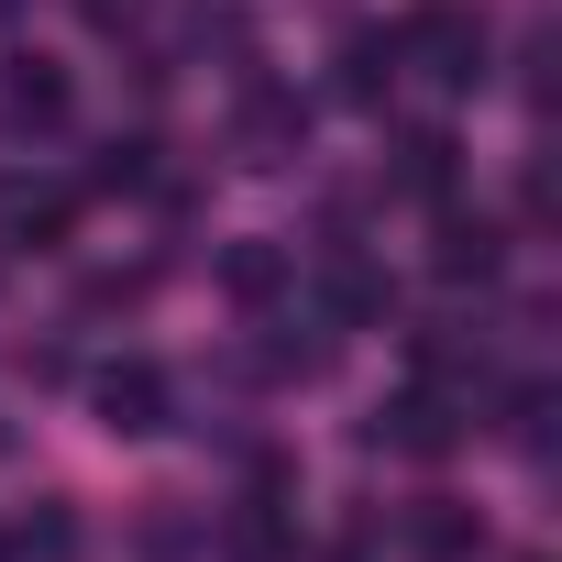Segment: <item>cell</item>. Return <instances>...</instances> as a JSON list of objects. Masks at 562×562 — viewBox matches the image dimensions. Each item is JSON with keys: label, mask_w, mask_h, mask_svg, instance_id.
Instances as JSON below:
<instances>
[{"label": "cell", "mask_w": 562, "mask_h": 562, "mask_svg": "<svg viewBox=\"0 0 562 562\" xmlns=\"http://www.w3.org/2000/svg\"><path fill=\"white\" fill-rule=\"evenodd\" d=\"M364 441H375V452H408V463H441V452L463 441V408L419 375L408 397H386V408H375V430H364Z\"/></svg>", "instance_id": "6da1fadb"}, {"label": "cell", "mask_w": 562, "mask_h": 562, "mask_svg": "<svg viewBox=\"0 0 562 562\" xmlns=\"http://www.w3.org/2000/svg\"><path fill=\"white\" fill-rule=\"evenodd\" d=\"M397 56H419V67H430L441 89H474V78H485V23H463L452 0H430V12H408Z\"/></svg>", "instance_id": "7a4b0ae2"}, {"label": "cell", "mask_w": 562, "mask_h": 562, "mask_svg": "<svg viewBox=\"0 0 562 562\" xmlns=\"http://www.w3.org/2000/svg\"><path fill=\"white\" fill-rule=\"evenodd\" d=\"M89 408H100L111 441H144V430H166V375L155 364H100L89 375Z\"/></svg>", "instance_id": "3957f363"}, {"label": "cell", "mask_w": 562, "mask_h": 562, "mask_svg": "<svg viewBox=\"0 0 562 562\" xmlns=\"http://www.w3.org/2000/svg\"><path fill=\"white\" fill-rule=\"evenodd\" d=\"M299 144H310V100H299V89H254V100H243V155H254V166H288Z\"/></svg>", "instance_id": "277c9868"}, {"label": "cell", "mask_w": 562, "mask_h": 562, "mask_svg": "<svg viewBox=\"0 0 562 562\" xmlns=\"http://www.w3.org/2000/svg\"><path fill=\"white\" fill-rule=\"evenodd\" d=\"M452 166H463V144H452L441 122H419V133H397L386 188H397V199H452Z\"/></svg>", "instance_id": "5b68a950"}, {"label": "cell", "mask_w": 562, "mask_h": 562, "mask_svg": "<svg viewBox=\"0 0 562 562\" xmlns=\"http://www.w3.org/2000/svg\"><path fill=\"white\" fill-rule=\"evenodd\" d=\"M430 265L452 276V288H463V276H474V288H485V276L507 265V232H496L485 210H474V221H463V210H441V243H430Z\"/></svg>", "instance_id": "8992f818"}, {"label": "cell", "mask_w": 562, "mask_h": 562, "mask_svg": "<svg viewBox=\"0 0 562 562\" xmlns=\"http://www.w3.org/2000/svg\"><path fill=\"white\" fill-rule=\"evenodd\" d=\"M0 111H12L23 133H56V122H67V67H45V56H23L12 78H0Z\"/></svg>", "instance_id": "52a82bcc"}, {"label": "cell", "mask_w": 562, "mask_h": 562, "mask_svg": "<svg viewBox=\"0 0 562 562\" xmlns=\"http://www.w3.org/2000/svg\"><path fill=\"white\" fill-rule=\"evenodd\" d=\"M221 299L232 310H276V299H288V254H276V243H232L221 254Z\"/></svg>", "instance_id": "ba28073f"}, {"label": "cell", "mask_w": 562, "mask_h": 562, "mask_svg": "<svg viewBox=\"0 0 562 562\" xmlns=\"http://www.w3.org/2000/svg\"><path fill=\"white\" fill-rule=\"evenodd\" d=\"M67 210H78L67 188H12V199H0V232H12V243H34V254H45V243L67 232Z\"/></svg>", "instance_id": "9c48e42d"}, {"label": "cell", "mask_w": 562, "mask_h": 562, "mask_svg": "<svg viewBox=\"0 0 562 562\" xmlns=\"http://www.w3.org/2000/svg\"><path fill=\"white\" fill-rule=\"evenodd\" d=\"M321 299H331V321H386V299H397V288H386V276H375V265H353V254H342Z\"/></svg>", "instance_id": "30bf717a"}, {"label": "cell", "mask_w": 562, "mask_h": 562, "mask_svg": "<svg viewBox=\"0 0 562 562\" xmlns=\"http://www.w3.org/2000/svg\"><path fill=\"white\" fill-rule=\"evenodd\" d=\"M386 78H397V34H353L342 45V100H386Z\"/></svg>", "instance_id": "8fae6325"}, {"label": "cell", "mask_w": 562, "mask_h": 562, "mask_svg": "<svg viewBox=\"0 0 562 562\" xmlns=\"http://www.w3.org/2000/svg\"><path fill=\"white\" fill-rule=\"evenodd\" d=\"M408 529H419V551H430V562H463V551H474V518H463L452 496H419V518H408Z\"/></svg>", "instance_id": "7c38bea8"}, {"label": "cell", "mask_w": 562, "mask_h": 562, "mask_svg": "<svg viewBox=\"0 0 562 562\" xmlns=\"http://www.w3.org/2000/svg\"><path fill=\"white\" fill-rule=\"evenodd\" d=\"M144 155H155L144 133H111V144H100V166H89V188H100V199H122V188H144V177H155Z\"/></svg>", "instance_id": "4fadbf2b"}, {"label": "cell", "mask_w": 562, "mask_h": 562, "mask_svg": "<svg viewBox=\"0 0 562 562\" xmlns=\"http://www.w3.org/2000/svg\"><path fill=\"white\" fill-rule=\"evenodd\" d=\"M78 12H89V23H100V34H122V23H133V12H144V0H78Z\"/></svg>", "instance_id": "5bb4252c"}, {"label": "cell", "mask_w": 562, "mask_h": 562, "mask_svg": "<svg viewBox=\"0 0 562 562\" xmlns=\"http://www.w3.org/2000/svg\"><path fill=\"white\" fill-rule=\"evenodd\" d=\"M0 12H23V0H0Z\"/></svg>", "instance_id": "9a60e30c"}]
</instances>
